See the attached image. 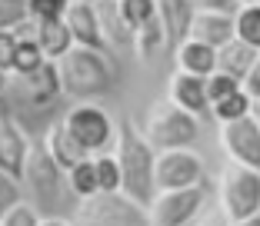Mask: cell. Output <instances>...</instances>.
Masks as SVG:
<instances>
[{
    "mask_svg": "<svg viewBox=\"0 0 260 226\" xmlns=\"http://www.w3.org/2000/svg\"><path fill=\"white\" fill-rule=\"evenodd\" d=\"M93 7H97V20H100L104 40H107L110 47H117V50H130V47H134V27L120 17L117 0H97Z\"/></svg>",
    "mask_w": 260,
    "mask_h": 226,
    "instance_id": "obj_16",
    "label": "cell"
},
{
    "mask_svg": "<svg viewBox=\"0 0 260 226\" xmlns=\"http://www.w3.org/2000/svg\"><path fill=\"white\" fill-rule=\"evenodd\" d=\"M37 223H40V213L30 203H23V200L0 216V226H37Z\"/></svg>",
    "mask_w": 260,
    "mask_h": 226,
    "instance_id": "obj_30",
    "label": "cell"
},
{
    "mask_svg": "<svg viewBox=\"0 0 260 226\" xmlns=\"http://www.w3.org/2000/svg\"><path fill=\"white\" fill-rule=\"evenodd\" d=\"M174 103L184 106L187 113H193V117L210 120V100H207V90H204V77L177 73L174 77Z\"/></svg>",
    "mask_w": 260,
    "mask_h": 226,
    "instance_id": "obj_17",
    "label": "cell"
},
{
    "mask_svg": "<svg viewBox=\"0 0 260 226\" xmlns=\"http://www.w3.org/2000/svg\"><path fill=\"white\" fill-rule=\"evenodd\" d=\"M20 186L34 196V210L44 213H63L70 203V183H67V170L57 163L44 143H30L27 160H23V173H20Z\"/></svg>",
    "mask_w": 260,
    "mask_h": 226,
    "instance_id": "obj_1",
    "label": "cell"
},
{
    "mask_svg": "<svg viewBox=\"0 0 260 226\" xmlns=\"http://www.w3.org/2000/svg\"><path fill=\"white\" fill-rule=\"evenodd\" d=\"M44 146H47V153H50V157H54L57 163L63 166V170H70L74 163H80V160L87 157V150L77 143L74 136H70V130L63 127V120H60V123H54V127L47 130Z\"/></svg>",
    "mask_w": 260,
    "mask_h": 226,
    "instance_id": "obj_20",
    "label": "cell"
},
{
    "mask_svg": "<svg viewBox=\"0 0 260 226\" xmlns=\"http://www.w3.org/2000/svg\"><path fill=\"white\" fill-rule=\"evenodd\" d=\"M223 146L230 150V157L237 163L250 166V170H260V123L257 117L244 113L237 120L223 123Z\"/></svg>",
    "mask_w": 260,
    "mask_h": 226,
    "instance_id": "obj_8",
    "label": "cell"
},
{
    "mask_svg": "<svg viewBox=\"0 0 260 226\" xmlns=\"http://www.w3.org/2000/svg\"><path fill=\"white\" fill-rule=\"evenodd\" d=\"M157 17H160L164 27V44L177 50L187 40V30H190L193 4L190 0H157Z\"/></svg>",
    "mask_w": 260,
    "mask_h": 226,
    "instance_id": "obj_13",
    "label": "cell"
},
{
    "mask_svg": "<svg viewBox=\"0 0 260 226\" xmlns=\"http://www.w3.org/2000/svg\"><path fill=\"white\" fill-rule=\"evenodd\" d=\"M193 10H214V14H237L240 10V0H190Z\"/></svg>",
    "mask_w": 260,
    "mask_h": 226,
    "instance_id": "obj_33",
    "label": "cell"
},
{
    "mask_svg": "<svg viewBox=\"0 0 260 226\" xmlns=\"http://www.w3.org/2000/svg\"><path fill=\"white\" fill-rule=\"evenodd\" d=\"M117 166H120V190L134 200V203L147 206L157 196V183H153V146L147 143V136L137 133V127L130 120L120 123L117 133Z\"/></svg>",
    "mask_w": 260,
    "mask_h": 226,
    "instance_id": "obj_2",
    "label": "cell"
},
{
    "mask_svg": "<svg viewBox=\"0 0 260 226\" xmlns=\"http://www.w3.org/2000/svg\"><path fill=\"white\" fill-rule=\"evenodd\" d=\"M93 170H97V190H120V166H117V157L110 153H97L93 157Z\"/></svg>",
    "mask_w": 260,
    "mask_h": 226,
    "instance_id": "obj_26",
    "label": "cell"
},
{
    "mask_svg": "<svg viewBox=\"0 0 260 226\" xmlns=\"http://www.w3.org/2000/svg\"><path fill=\"white\" fill-rule=\"evenodd\" d=\"M7 90V73H0V93Z\"/></svg>",
    "mask_w": 260,
    "mask_h": 226,
    "instance_id": "obj_37",
    "label": "cell"
},
{
    "mask_svg": "<svg viewBox=\"0 0 260 226\" xmlns=\"http://www.w3.org/2000/svg\"><path fill=\"white\" fill-rule=\"evenodd\" d=\"M14 50H17V33L14 30H0V73L14 70Z\"/></svg>",
    "mask_w": 260,
    "mask_h": 226,
    "instance_id": "obj_32",
    "label": "cell"
},
{
    "mask_svg": "<svg viewBox=\"0 0 260 226\" xmlns=\"http://www.w3.org/2000/svg\"><path fill=\"white\" fill-rule=\"evenodd\" d=\"M204 90H207V100H210V106L217 103L220 97H227V93L240 90V80H234V77L220 73V70H214V73L204 77Z\"/></svg>",
    "mask_w": 260,
    "mask_h": 226,
    "instance_id": "obj_27",
    "label": "cell"
},
{
    "mask_svg": "<svg viewBox=\"0 0 260 226\" xmlns=\"http://www.w3.org/2000/svg\"><path fill=\"white\" fill-rule=\"evenodd\" d=\"M190 40H200L207 47H223L230 37H234V17L230 14H214V10H193L190 30H187Z\"/></svg>",
    "mask_w": 260,
    "mask_h": 226,
    "instance_id": "obj_14",
    "label": "cell"
},
{
    "mask_svg": "<svg viewBox=\"0 0 260 226\" xmlns=\"http://www.w3.org/2000/svg\"><path fill=\"white\" fill-rule=\"evenodd\" d=\"M257 4H260V0H257Z\"/></svg>",
    "mask_w": 260,
    "mask_h": 226,
    "instance_id": "obj_42",
    "label": "cell"
},
{
    "mask_svg": "<svg viewBox=\"0 0 260 226\" xmlns=\"http://www.w3.org/2000/svg\"><path fill=\"white\" fill-rule=\"evenodd\" d=\"M63 127H67L70 136L87 150V157L104 153L110 146V140H114V123H110L107 110L90 103V100H80L77 106H70L67 117H63Z\"/></svg>",
    "mask_w": 260,
    "mask_h": 226,
    "instance_id": "obj_6",
    "label": "cell"
},
{
    "mask_svg": "<svg viewBox=\"0 0 260 226\" xmlns=\"http://www.w3.org/2000/svg\"><path fill=\"white\" fill-rule=\"evenodd\" d=\"M200 123L193 113H187L184 106H177L174 100H164L150 110L147 117V143L153 150H184L197 140Z\"/></svg>",
    "mask_w": 260,
    "mask_h": 226,
    "instance_id": "obj_4",
    "label": "cell"
},
{
    "mask_svg": "<svg viewBox=\"0 0 260 226\" xmlns=\"http://www.w3.org/2000/svg\"><path fill=\"white\" fill-rule=\"evenodd\" d=\"M257 53L250 44H244L240 37H230L223 47H217V70L227 77H234V80H244L247 73H250L253 60H257Z\"/></svg>",
    "mask_w": 260,
    "mask_h": 226,
    "instance_id": "obj_19",
    "label": "cell"
},
{
    "mask_svg": "<svg viewBox=\"0 0 260 226\" xmlns=\"http://www.w3.org/2000/svg\"><path fill=\"white\" fill-rule=\"evenodd\" d=\"M57 63V77H60V93L74 100H93L100 93L110 90L114 83V70L104 50H90V47H70Z\"/></svg>",
    "mask_w": 260,
    "mask_h": 226,
    "instance_id": "obj_3",
    "label": "cell"
},
{
    "mask_svg": "<svg viewBox=\"0 0 260 226\" xmlns=\"http://www.w3.org/2000/svg\"><path fill=\"white\" fill-rule=\"evenodd\" d=\"M67 183H70V193L74 196H90L97 193V170H93V157H84L80 163H74L67 170Z\"/></svg>",
    "mask_w": 260,
    "mask_h": 226,
    "instance_id": "obj_23",
    "label": "cell"
},
{
    "mask_svg": "<svg viewBox=\"0 0 260 226\" xmlns=\"http://www.w3.org/2000/svg\"><path fill=\"white\" fill-rule=\"evenodd\" d=\"M240 226H260V213H250V216L240 219Z\"/></svg>",
    "mask_w": 260,
    "mask_h": 226,
    "instance_id": "obj_36",
    "label": "cell"
},
{
    "mask_svg": "<svg viewBox=\"0 0 260 226\" xmlns=\"http://www.w3.org/2000/svg\"><path fill=\"white\" fill-rule=\"evenodd\" d=\"M177 60H180V70L184 73H197V77H207L217 70V50L214 47L200 44V40H190L187 37L184 44L177 47Z\"/></svg>",
    "mask_w": 260,
    "mask_h": 226,
    "instance_id": "obj_21",
    "label": "cell"
},
{
    "mask_svg": "<svg viewBox=\"0 0 260 226\" xmlns=\"http://www.w3.org/2000/svg\"><path fill=\"white\" fill-rule=\"evenodd\" d=\"M84 4H97V0H84Z\"/></svg>",
    "mask_w": 260,
    "mask_h": 226,
    "instance_id": "obj_40",
    "label": "cell"
},
{
    "mask_svg": "<svg viewBox=\"0 0 260 226\" xmlns=\"http://www.w3.org/2000/svg\"><path fill=\"white\" fill-rule=\"evenodd\" d=\"M63 23H67L70 37L77 47H90V50H107V40L100 33V20H97V7L84 4V0H70L63 10Z\"/></svg>",
    "mask_w": 260,
    "mask_h": 226,
    "instance_id": "obj_10",
    "label": "cell"
},
{
    "mask_svg": "<svg viewBox=\"0 0 260 226\" xmlns=\"http://www.w3.org/2000/svg\"><path fill=\"white\" fill-rule=\"evenodd\" d=\"M77 223L80 226H150L144 206L134 203L127 193L117 190H97V193L84 196L77 206Z\"/></svg>",
    "mask_w": 260,
    "mask_h": 226,
    "instance_id": "obj_5",
    "label": "cell"
},
{
    "mask_svg": "<svg viewBox=\"0 0 260 226\" xmlns=\"http://www.w3.org/2000/svg\"><path fill=\"white\" fill-rule=\"evenodd\" d=\"M20 83H23V97L30 100L34 106H47L60 97V77H57L54 60H44L34 73L20 77Z\"/></svg>",
    "mask_w": 260,
    "mask_h": 226,
    "instance_id": "obj_15",
    "label": "cell"
},
{
    "mask_svg": "<svg viewBox=\"0 0 260 226\" xmlns=\"http://www.w3.org/2000/svg\"><path fill=\"white\" fill-rule=\"evenodd\" d=\"M207 190L204 186H180V190H170V196H164L157 203V213H153V223L157 226H184L193 213L200 210Z\"/></svg>",
    "mask_w": 260,
    "mask_h": 226,
    "instance_id": "obj_11",
    "label": "cell"
},
{
    "mask_svg": "<svg viewBox=\"0 0 260 226\" xmlns=\"http://www.w3.org/2000/svg\"><path fill=\"white\" fill-rule=\"evenodd\" d=\"M20 200H23V186H20V180L0 170V216H4L10 206H17Z\"/></svg>",
    "mask_w": 260,
    "mask_h": 226,
    "instance_id": "obj_29",
    "label": "cell"
},
{
    "mask_svg": "<svg viewBox=\"0 0 260 226\" xmlns=\"http://www.w3.org/2000/svg\"><path fill=\"white\" fill-rule=\"evenodd\" d=\"M234 37H240L253 50H260V4H244L234 14Z\"/></svg>",
    "mask_w": 260,
    "mask_h": 226,
    "instance_id": "obj_22",
    "label": "cell"
},
{
    "mask_svg": "<svg viewBox=\"0 0 260 226\" xmlns=\"http://www.w3.org/2000/svg\"><path fill=\"white\" fill-rule=\"evenodd\" d=\"M34 40L44 50L47 60H60L63 53L74 47V37H70L63 17H54V20H34Z\"/></svg>",
    "mask_w": 260,
    "mask_h": 226,
    "instance_id": "obj_18",
    "label": "cell"
},
{
    "mask_svg": "<svg viewBox=\"0 0 260 226\" xmlns=\"http://www.w3.org/2000/svg\"><path fill=\"white\" fill-rule=\"evenodd\" d=\"M244 4H257V0H240V7H244Z\"/></svg>",
    "mask_w": 260,
    "mask_h": 226,
    "instance_id": "obj_39",
    "label": "cell"
},
{
    "mask_svg": "<svg viewBox=\"0 0 260 226\" xmlns=\"http://www.w3.org/2000/svg\"><path fill=\"white\" fill-rule=\"evenodd\" d=\"M223 196H227V210L234 219H244L250 213L260 210V173L244 166V170H234L227 176V186H223Z\"/></svg>",
    "mask_w": 260,
    "mask_h": 226,
    "instance_id": "obj_9",
    "label": "cell"
},
{
    "mask_svg": "<svg viewBox=\"0 0 260 226\" xmlns=\"http://www.w3.org/2000/svg\"><path fill=\"white\" fill-rule=\"evenodd\" d=\"M23 20H27V4L23 0H0V30H14Z\"/></svg>",
    "mask_w": 260,
    "mask_h": 226,
    "instance_id": "obj_31",
    "label": "cell"
},
{
    "mask_svg": "<svg viewBox=\"0 0 260 226\" xmlns=\"http://www.w3.org/2000/svg\"><path fill=\"white\" fill-rule=\"evenodd\" d=\"M253 110H257V123H260V103H253Z\"/></svg>",
    "mask_w": 260,
    "mask_h": 226,
    "instance_id": "obj_38",
    "label": "cell"
},
{
    "mask_svg": "<svg viewBox=\"0 0 260 226\" xmlns=\"http://www.w3.org/2000/svg\"><path fill=\"white\" fill-rule=\"evenodd\" d=\"M37 226H70L67 219H60V216H47V219H40Z\"/></svg>",
    "mask_w": 260,
    "mask_h": 226,
    "instance_id": "obj_35",
    "label": "cell"
},
{
    "mask_svg": "<svg viewBox=\"0 0 260 226\" xmlns=\"http://www.w3.org/2000/svg\"><path fill=\"white\" fill-rule=\"evenodd\" d=\"M207 226H220V223H207Z\"/></svg>",
    "mask_w": 260,
    "mask_h": 226,
    "instance_id": "obj_41",
    "label": "cell"
},
{
    "mask_svg": "<svg viewBox=\"0 0 260 226\" xmlns=\"http://www.w3.org/2000/svg\"><path fill=\"white\" fill-rule=\"evenodd\" d=\"M27 4V20H54L63 17L70 0H23Z\"/></svg>",
    "mask_w": 260,
    "mask_h": 226,
    "instance_id": "obj_28",
    "label": "cell"
},
{
    "mask_svg": "<svg viewBox=\"0 0 260 226\" xmlns=\"http://www.w3.org/2000/svg\"><path fill=\"white\" fill-rule=\"evenodd\" d=\"M27 150H30V140H27L23 127L10 117V113H0V170L20 180Z\"/></svg>",
    "mask_w": 260,
    "mask_h": 226,
    "instance_id": "obj_12",
    "label": "cell"
},
{
    "mask_svg": "<svg viewBox=\"0 0 260 226\" xmlns=\"http://www.w3.org/2000/svg\"><path fill=\"white\" fill-rule=\"evenodd\" d=\"M117 10H120V17L134 27V33H137V27H144V23L157 14V0H117Z\"/></svg>",
    "mask_w": 260,
    "mask_h": 226,
    "instance_id": "obj_25",
    "label": "cell"
},
{
    "mask_svg": "<svg viewBox=\"0 0 260 226\" xmlns=\"http://www.w3.org/2000/svg\"><path fill=\"white\" fill-rule=\"evenodd\" d=\"M244 83H247V97H250V103H260V53H257V60H253V67H250V73L244 77Z\"/></svg>",
    "mask_w": 260,
    "mask_h": 226,
    "instance_id": "obj_34",
    "label": "cell"
},
{
    "mask_svg": "<svg viewBox=\"0 0 260 226\" xmlns=\"http://www.w3.org/2000/svg\"><path fill=\"white\" fill-rule=\"evenodd\" d=\"M204 176V166L187 150H164L160 160H153V183L160 190H180L193 186Z\"/></svg>",
    "mask_w": 260,
    "mask_h": 226,
    "instance_id": "obj_7",
    "label": "cell"
},
{
    "mask_svg": "<svg viewBox=\"0 0 260 226\" xmlns=\"http://www.w3.org/2000/svg\"><path fill=\"white\" fill-rule=\"evenodd\" d=\"M244 113H250V97H247L244 90L227 93V97H220L214 106H210V117H217L220 123L237 120V117H244Z\"/></svg>",
    "mask_w": 260,
    "mask_h": 226,
    "instance_id": "obj_24",
    "label": "cell"
}]
</instances>
